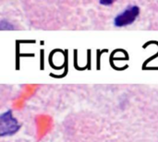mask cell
<instances>
[{
	"label": "cell",
	"mask_w": 158,
	"mask_h": 142,
	"mask_svg": "<svg viewBox=\"0 0 158 142\" xmlns=\"http://www.w3.org/2000/svg\"><path fill=\"white\" fill-rule=\"evenodd\" d=\"M1 124H0V135L1 137L11 136L19 131L20 128V125L18 120L12 116V112L10 110L6 111L0 116Z\"/></svg>",
	"instance_id": "1"
},
{
	"label": "cell",
	"mask_w": 158,
	"mask_h": 142,
	"mask_svg": "<svg viewBox=\"0 0 158 142\" xmlns=\"http://www.w3.org/2000/svg\"><path fill=\"white\" fill-rule=\"evenodd\" d=\"M140 14V8L136 5L129 6L122 12L118 14L114 18V25L116 27L121 28L132 24Z\"/></svg>",
	"instance_id": "2"
},
{
	"label": "cell",
	"mask_w": 158,
	"mask_h": 142,
	"mask_svg": "<svg viewBox=\"0 0 158 142\" xmlns=\"http://www.w3.org/2000/svg\"><path fill=\"white\" fill-rule=\"evenodd\" d=\"M112 3H113V2H111V1H108V2H107V1H101V2H100V4H101V5H104V6L111 5Z\"/></svg>",
	"instance_id": "3"
}]
</instances>
